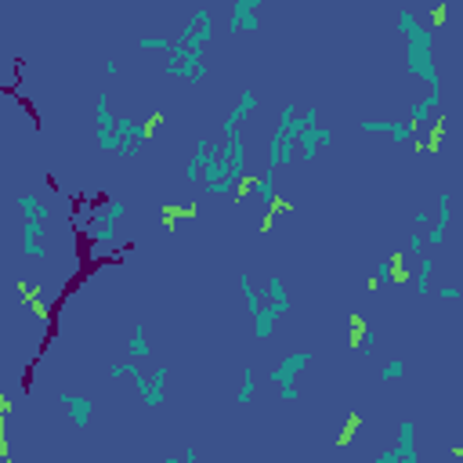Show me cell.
<instances>
[{
	"instance_id": "1",
	"label": "cell",
	"mask_w": 463,
	"mask_h": 463,
	"mask_svg": "<svg viewBox=\"0 0 463 463\" xmlns=\"http://www.w3.org/2000/svg\"><path fill=\"white\" fill-rule=\"evenodd\" d=\"M398 33L406 36V73L431 87H441V76L434 69V33L420 26V18L406 8L398 11Z\"/></svg>"
},
{
	"instance_id": "2",
	"label": "cell",
	"mask_w": 463,
	"mask_h": 463,
	"mask_svg": "<svg viewBox=\"0 0 463 463\" xmlns=\"http://www.w3.org/2000/svg\"><path fill=\"white\" fill-rule=\"evenodd\" d=\"M171 58H166V73L171 76H178V80H192V83H199V80H206V62H203V51H188L181 40H174V48L166 51Z\"/></svg>"
},
{
	"instance_id": "3",
	"label": "cell",
	"mask_w": 463,
	"mask_h": 463,
	"mask_svg": "<svg viewBox=\"0 0 463 463\" xmlns=\"http://www.w3.org/2000/svg\"><path fill=\"white\" fill-rule=\"evenodd\" d=\"M221 159H225V181L232 188H239V181L246 178V141H243V131H228L225 134V149H221Z\"/></svg>"
},
{
	"instance_id": "4",
	"label": "cell",
	"mask_w": 463,
	"mask_h": 463,
	"mask_svg": "<svg viewBox=\"0 0 463 463\" xmlns=\"http://www.w3.org/2000/svg\"><path fill=\"white\" fill-rule=\"evenodd\" d=\"M210 36H214V15H210L206 8H196L192 15H188V22H185L181 44L188 51H203L210 44Z\"/></svg>"
},
{
	"instance_id": "5",
	"label": "cell",
	"mask_w": 463,
	"mask_h": 463,
	"mask_svg": "<svg viewBox=\"0 0 463 463\" xmlns=\"http://www.w3.org/2000/svg\"><path fill=\"white\" fill-rule=\"evenodd\" d=\"M376 463H420V453H416V424L413 420H402L398 424V446L376 456Z\"/></svg>"
},
{
	"instance_id": "6",
	"label": "cell",
	"mask_w": 463,
	"mask_h": 463,
	"mask_svg": "<svg viewBox=\"0 0 463 463\" xmlns=\"http://www.w3.org/2000/svg\"><path fill=\"white\" fill-rule=\"evenodd\" d=\"M359 127L366 131V134H391L398 145H409V141H416V127L409 120H362Z\"/></svg>"
},
{
	"instance_id": "7",
	"label": "cell",
	"mask_w": 463,
	"mask_h": 463,
	"mask_svg": "<svg viewBox=\"0 0 463 463\" xmlns=\"http://www.w3.org/2000/svg\"><path fill=\"white\" fill-rule=\"evenodd\" d=\"M166 376H171V369L166 366H156L149 376H145V369L134 376V387L141 391L145 406H163V391H166Z\"/></svg>"
},
{
	"instance_id": "8",
	"label": "cell",
	"mask_w": 463,
	"mask_h": 463,
	"mask_svg": "<svg viewBox=\"0 0 463 463\" xmlns=\"http://www.w3.org/2000/svg\"><path fill=\"white\" fill-rule=\"evenodd\" d=\"M308 366H311V351H293V355H286V359L268 373V380L271 384H297V376Z\"/></svg>"
},
{
	"instance_id": "9",
	"label": "cell",
	"mask_w": 463,
	"mask_h": 463,
	"mask_svg": "<svg viewBox=\"0 0 463 463\" xmlns=\"http://www.w3.org/2000/svg\"><path fill=\"white\" fill-rule=\"evenodd\" d=\"M58 402L66 406V413H69V420H73L76 431H83V427L91 424V416H94V402H91V398H83L76 391H58Z\"/></svg>"
},
{
	"instance_id": "10",
	"label": "cell",
	"mask_w": 463,
	"mask_h": 463,
	"mask_svg": "<svg viewBox=\"0 0 463 463\" xmlns=\"http://www.w3.org/2000/svg\"><path fill=\"white\" fill-rule=\"evenodd\" d=\"M257 8H261V0H232V18H228L232 36L243 33V29H257L261 26Z\"/></svg>"
},
{
	"instance_id": "11",
	"label": "cell",
	"mask_w": 463,
	"mask_h": 463,
	"mask_svg": "<svg viewBox=\"0 0 463 463\" xmlns=\"http://www.w3.org/2000/svg\"><path fill=\"white\" fill-rule=\"evenodd\" d=\"M434 206H438V221L427 225V236H424L427 246H441V243H446V232H449V221H453V199H449V192H438Z\"/></svg>"
},
{
	"instance_id": "12",
	"label": "cell",
	"mask_w": 463,
	"mask_h": 463,
	"mask_svg": "<svg viewBox=\"0 0 463 463\" xmlns=\"http://www.w3.org/2000/svg\"><path fill=\"white\" fill-rule=\"evenodd\" d=\"M319 145H333V131H329V127H319V123H311V127H304L301 138H297V152H301V159L311 163L315 152H319Z\"/></svg>"
},
{
	"instance_id": "13",
	"label": "cell",
	"mask_w": 463,
	"mask_h": 463,
	"mask_svg": "<svg viewBox=\"0 0 463 463\" xmlns=\"http://www.w3.org/2000/svg\"><path fill=\"white\" fill-rule=\"evenodd\" d=\"M123 214H127V206H123L120 199L105 203V210H101V221H98V228H94V243H113V236H116V225L123 221Z\"/></svg>"
},
{
	"instance_id": "14",
	"label": "cell",
	"mask_w": 463,
	"mask_h": 463,
	"mask_svg": "<svg viewBox=\"0 0 463 463\" xmlns=\"http://www.w3.org/2000/svg\"><path fill=\"white\" fill-rule=\"evenodd\" d=\"M44 221H26V228H22V254L29 257V261H44L48 257V246H44Z\"/></svg>"
},
{
	"instance_id": "15",
	"label": "cell",
	"mask_w": 463,
	"mask_h": 463,
	"mask_svg": "<svg viewBox=\"0 0 463 463\" xmlns=\"http://www.w3.org/2000/svg\"><path fill=\"white\" fill-rule=\"evenodd\" d=\"M254 109H257V94H254V91H243V94H239V105H236V109L228 113V120L221 123V131H225V134L236 131L246 116H254Z\"/></svg>"
},
{
	"instance_id": "16",
	"label": "cell",
	"mask_w": 463,
	"mask_h": 463,
	"mask_svg": "<svg viewBox=\"0 0 463 463\" xmlns=\"http://www.w3.org/2000/svg\"><path fill=\"white\" fill-rule=\"evenodd\" d=\"M438 105H441V91H434V94H427V98H420L416 105H413V109H409V123H413V127H427V123H431V116L438 113Z\"/></svg>"
},
{
	"instance_id": "17",
	"label": "cell",
	"mask_w": 463,
	"mask_h": 463,
	"mask_svg": "<svg viewBox=\"0 0 463 463\" xmlns=\"http://www.w3.org/2000/svg\"><path fill=\"white\" fill-rule=\"evenodd\" d=\"M276 319H279V308H276V304L254 311V333L261 336V341H268V336L276 333Z\"/></svg>"
},
{
	"instance_id": "18",
	"label": "cell",
	"mask_w": 463,
	"mask_h": 463,
	"mask_svg": "<svg viewBox=\"0 0 463 463\" xmlns=\"http://www.w3.org/2000/svg\"><path fill=\"white\" fill-rule=\"evenodd\" d=\"M283 145H286V131H283V120H279V127L268 138V171H279L283 166Z\"/></svg>"
},
{
	"instance_id": "19",
	"label": "cell",
	"mask_w": 463,
	"mask_h": 463,
	"mask_svg": "<svg viewBox=\"0 0 463 463\" xmlns=\"http://www.w3.org/2000/svg\"><path fill=\"white\" fill-rule=\"evenodd\" d=\"M18 210H22L26 221H48L51 218V206H44L36 196H18Z\"/></svg>"
},
{
	"instance_id": "20",
	"label": "cell",
	"mask_w": 463,
	"mask_h": 463,
	"mask_svg": "<svg viewBox=\"0 0 463 463\" xmlns=\"http://www.w3.org/2000/svg\"><path fill=\"white\" fill-rule=\"evenodd\" d=\"M268 297H271V304L279 308V315H286V311H290V293H286L283 276H268Z\"/></svg>"
},
{
	"instance_id": "21",
	"label": "cell",
	"mask_w": 463,
	"mask_h": 463,
	"mask_svg": "<svg viewBox=\"0 0 463 463\" xmlns=\"http://www.w3.org/2000/svg\"><path fill=\"white\" fill-rule=\"evenodd\" d=\"M116 134H120V141H123V138H131V141L141 145V141H149L152 127H138V123H131L127 116H120V120H116Z\"/></svg>"
},
{
	"instance_id": "22",
	"label": "cell",
	"mask_w": 463,
	"mask_h": 463,
	"mask_svg": "<svg viewBox=\"0 0 463 463\" xmlns=\"http://www.w3.org/2000/svg\"><path fill=\"white\" fill-rule=\"evenodd\" d=\"M127 351H131V359H138V362L152 355L149 341H145V326H141V322H134V329H131V344H127Z\"/></svg>"
},
{
	"instance_id": "23",
	"label": "cell",
	"mask_w": 463,
	"mask_h": 463,
	"mask_svg": "<svg viewBox=\"0 0 463 463\" xmlns=\"http://www.w3.org/2000/svg\"><path fill=\"white\" fill-rule=\"evenodd\" d=\"M254 391H257V373L246 366L243 380H239V391H236V406H250V402H254Z\"/></svg>"
},
{
	"instance_id": "24",
	"label": "cell",
	"mask_w": 463,
	"mask_h": 463,
	"mask_svg": "<svg viewBox=\"0 0 463 463\" xmlns=\"http://www.w3.org/2000/svg\"><path fill=\"white\" fill-rule=\"evenodd\" d=\"M94 120H98V131H113L116 127V116L109 109V94H98V101H94Z\"/></svg>"
},
{
	"instance_id": "25",
	"label": "cell",
	"mask_w": 463,
	"mask_h": 463,
	"mask_svg": "<svg viewBox=\"0 0 463 463\" xmlns=\"http://www.w3.org/2000/svg\"><path fill=\"white\" fill-rule=\"evenodd\" d=\"M257 196H261L264 206H276V203H279V199H276V171H264V174H261V181H257Z\"/></svg>"
},
{
	"instance_id": "26",
	"label": "cell",
	"mask_w": 463,
	"mask_h": 463,
	"mask_svg": "<svg viewBox=\"0 0 463 463\" xmlns=\"http://www.w3.org/2000/svg\"><path fill=\"white\" fill-rule=\"evenodd\" d=\"M416 261H420V264H416V293H431V271H434V261L424 257V254H420Z\"/></svg>"
},
{
	"instance_id": "27",
	"label": "cell",
	"mask_w": 463,
	"mask_h": 463,
	"mask_svg": "<svg viewBox=\"0 0 463 463\" xmlns=\"http://www.w3.org/2000/svg\"><path fill=\"white\" fill-rule=\"evenodd\" d=\"M138 48H141V51H163V55H166V51L174 48V40H171V36H141Z\"/></svg>"
},
{
	"instance_id": "28",
	"label": "cell",
	"mask_w": 463,
	"mask_h": 463,
	"mask_svg": "<svg viewBox=\"0 0 463 463\" xmlns=\"http://www.w3.org/2000/svg\"><path fill=\"white\" fill-rule=\"evenodd\" d=\"M398 261H402V254H394L391 261H380V264H376V276H373V286H376V283H387V279H391V271H394V264H398Z\"/></svg>"
},
{
	"instance_id": "29",
	"label": "cell",
	"mask_w": 463,
	"mask_h": 463,
	"mask_svg": "<svg viewBox=\"0 0 463 463\" xmlns=\"http://www.w3.org/2000/svg\"><path fill=\"white\" fill-rule=\"evenodd\" d=\"M406 373V362L402 359H391V362H384V369H380V380L387 384V380H398V376Z\"/></svg>"
},
{
	"instance_id": "30",
	"label": "cell",
	"mask_w": 463,
	"mask_h": 463,
	"mask_svg": "<svg viewBox=\"0 0 463 463\" xmlns=\"http://www.w3.org/2000/svg\"><path fill=\"white\" fill-rule=\"evenodd\" d=\"M98 145L105 152H120V134H116V127L113 131H98Z\"/></svg>"
},
{
	"instance_id": "31",
	"label": "cell",
	"mask_w": 463,
	"mask_h": 463,
	"mask_svg": "<svg viewBox=\"0 0 463 463\" xmlns=\"http://www.w3.org/2000/svg\"><path fill=\"white\" fill-rule=\"evenodd\" d=\"M424 236H420V232H409V239H406V250H402V254H409V257H420V254H424Z\"/></svg>"
},
{
	"instance_id": "32",
	"label": "cell",
	"mask_w": 463,
	"mask_h": 463,
	"mask_svg": "<svg viewBox=\"0 0 463 463\" xmlns=\"http://www.w3.org/2000/svg\"><path fill=\"white\" fill-rule=\"evenodd\" d=\"M138 373H141L138 359H127V362H116V366H113V376H131V380H134Z\"/></svg>"
},
{
	"instance_id": "33",
	"label": "cell",
	"mask_w": 463,
	"mask_h": 463,
	"mask_svg": "<svg viewBox=\"0 0 463 463\" xmlns=\"http://www.w3.org/2000/svg\"><path fill=\"white\" fill-rule=\"evenodd\" d=\"M279 398L286 406H297L301 402V391H297V384H279Z\"/></svg>"
},
{
	"instance_id": "34",
	"label": "cell",
	"mask_w": 463,
	"mask_h": 463,
	"mask_svg": "<svg viewBox=\"0 0 463 463\" xmlns=\"http://www.w3.org/2000/svg\"><path fill=\"white\" fill-rule=\"evenodd\" d=\"M373 344H376V333H362V341H359L362 355H373Z\"/></svg>"
},
{
	"instance_id": "35",
	"label": "cell",
	"mask_w": 463,
	"mask_h": 463,
	"mask_svg": "<svg viewBox=\"0 0 463 463\" xmlns=\"http://www.w3.org/2000/svg\"><path fill=\"white\" fill-rule=\"evenodd\" d=\"M413 225H416V228H427V225H431V214H427V210H416V214H413Z\"/></svg>"
},
{
	"instance_id": "36",
	"label": "cell",
	"mask_w": 463,
	"mask_h": 463,
	"mask_svg": "<svg viewBox=\"0 0 463 463\" xmlns=\"http://www.w3.org/2000/svg\"><path fill=\"white\" fill-rule=\"evenodd\" d=\"M441 301H460V290H438Z\"/></svg>"
},
{
	"instance_id": "37",
	"label": "cell",
	"mask_w": 463,
	"mask_h": 463,
	"mask_svg": "<svg viewBox=\"0 0 463 463\" xmlns=\"http://www.w3.org/2000/svg\"><path fill=\"white\" fill-rule=\"evenodd\" d=\"M181 460H185V463H196V460H199V453H196V449H185V456H181Z\"/></svg>"
},
{
	"instance_id": "38",
	"label": "cell",
	"mask_w": 463,
	"mask_h": 463,
	"mask_svg": "<svg viewBox=\"0 0 463 463\" xmlns=\"http://www.w3.org/2000/svg\"><path fill=\"white\" fill-rule=\"evenodd\" d=\"M402 4H406V0H402Z\"/></svg>"
}]
</instances>
